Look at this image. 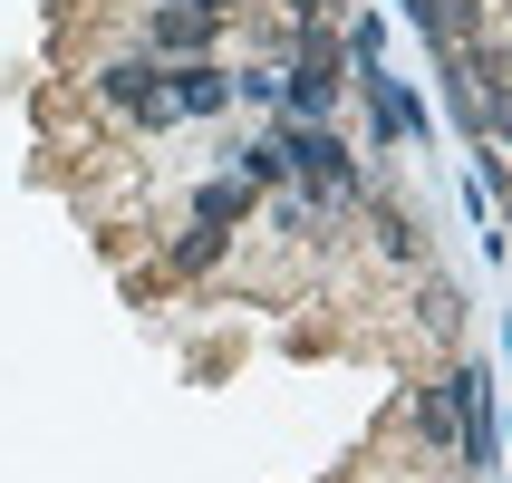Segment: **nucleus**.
I'll list each match as a JSON object with an SVG mask.
<instances>
[{"label":"nucleus","instance_id":"f257e3e1","mask_svg":"<svg viewBox=\"0 0 512 483\" xmlns=\"http://www.w3.org/2000/svg\"><path fill=\"white\" fill-rule=\"evenodd\" d=\"M426 435H435V445H474V464L493 455V445H484V377H474V368H455V377L426 387Z\"/></svg>","mask_w":512,"mask_h":483},{"label":"nucleus","instance_id":"f03ea898","mask_svg":"<svg viewBox=\"0 0 512 483\" xmlns=\"http://www.w3.org/2000/svg\"><path fill=\"white\" fill-rule=\"evenodd\" d=\"M97 97H107L116 116H136V126H165V78L145 68V58H116V68H97Z\"/></svg>","mask_w":512,"mask_h":483},{"label":"nucleus","instance_id":"7ed1b4c3","mask_svg":"<svg viewBox=\"0 0 512 483\" xmlns=\"http://www.w3.org/2000/svg\"><path fill=\"white\" fill-rule=\"evenodd\" d=\"M329 97H339V39L310 29V58L290 68V107H300V116H329Z\"/></svg>","mask_w":512,"mask_h":483},{"label":"nucleus","instance_id":"20e7f679","mask_svg":"<svg viewBox=\"0 0 512 483\" xmlns=\"http://www.w3.org/2000/svg\"><path fill=\"white\" fill-rule=\"evenodd\" d=\"M416 20H426L445 49H464V39H484V0H416Z\"/></svg>","mask_w":512,"mask_h":483},{"label":"nucleus","instance_id":"39448f33","mask_svg":"<svg viewBox=\"0 0 512 483\" xmlns=\"http://www.w3.org/2000/svg\"><path fill=\"white\" fill-rule=\"evenodd\" d=\"M145 39H155V49H203V39H213V10H194V0H184V10H155Z\"/></svg>","mask_w":512,"mask_h":483},{"label":"nucleus","instance_id":"423d86ee","mask_svg":"<svg viewBox=\"0 0 512 483\" xmlns=\"http://www.w3.org/2000/svg\"><path fill=\"white\" fill-rule=\"evenodd\" d=\"M358 78H368V116H377V136H416V97H406V87H387L377 68H358Z\"/></svg>","mask_w":512,"mask_h":483},{"label":"nucleus","instance_id":"0eeeda50","mask_svg":"<svg viewBox=\"0 0 512 483\" xmlns=\"http://www.w3.org/2000/svg\"><path fill=\"white\" fill-rule=\"evenodd\" d=\"M194 213L203 223H242V213H252V174H213V184L194 194Z\"/></svg>","mask_w":512,"mask_h":483},{"label":"nucleus","instance_id":"6e6552de","mask_svg":"<svg viewBox=\"0 0 512 483\" xmlns=\"http://www.w3.org/2000/svg\"><path fill=\"white\" fill-rule=\"evenodd\" d=\"M223 97H232V87L213 78V68H184V78L165 87V107H174V116H213V107H223Z\"/></svg>","mask_w":512,"mask_h":483},{"label":"nucleus","instance_id":"1a4fd4ad","mask_svg":"<svg viewBox=\"0 0 512 483\" xmlns=\"http://www.w3.org/2000/svg\"><path fill=\"white\" fill-rule=\"evenodd\" d=\"M426 329H464V300H455V290H426Z\"/></svg>","mask_w":512,"mask_h":483},{"label":"nucleus","instance_id":"9d476101","mask_svg":"<svg viewBox=\"0 0 512 483\" xmlns=\"http://www.w3.org/2000/svg\"><path fill=\"white\" fill-rule=\"evenodd\" d=\"M319 10H329V0H300V20H319Z\"/></svg>","mask_w":512,"mask_h":483}]
</instances>
